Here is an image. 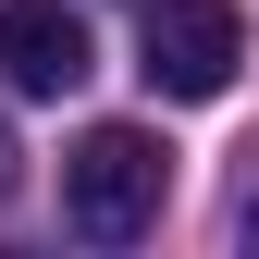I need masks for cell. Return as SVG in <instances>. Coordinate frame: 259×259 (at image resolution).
Returning a JSON list of instances; mask_svg holds the SVG:
<instances>
[{"mask_svg": "<svg viewBox=\"0 0 259 259\" xmlns=\"http://www.w3.org/2000/svg\"><path fill=\"white\" fill-rule=\"evenodd\" d=\"M160 198H173V148H160L148 123H87V136L62 148V222H74L87 247L148 235Z\"/></svg>", "mask_w": 259, "mask_h": 259, "instance_id": "1", "label": "cell"}, {"mask_svg": "<svg viewBox=\"0 0 259 259\" xmlns=\"http://www.w3.org/2000/svg\"><path fill=\"white\" fill-rule=\"evenodd\" d=\"M247 62V13L235 0H148V37H136V74L160 99H222Z\"/></svg>", "mask_w": 259, "mask_h": 259, "instance_id": "2", "label": "cell"}, {"mask_svg": "<svg viewBox=\"0 0 259 259\" xmlns=\"http://www.w3.org/2000/svg\"><path fill=\"white\" fill-rule=\"evenodd\" d=\"M87 74H99V50H87V13H74V0H0V87L74 99Z\"/></svg>", "mask_w": 259, "mask_h": 259, "instance_id": "3", "label": "cell"}, {"mask_svg": "<svg viewBox=\"0 0 259 259\" xmlns=\"http://www.w3.org/2000/svg\"><path fill=\"white\" fill-rule=\"evenodd\" d=\"M13 185H25V148H13V123H0V198H13Z\"/></svg>", "mask_w": 259, "mask_h": 259, "instance_id": "4", "label": "cell"}]
</instances>
